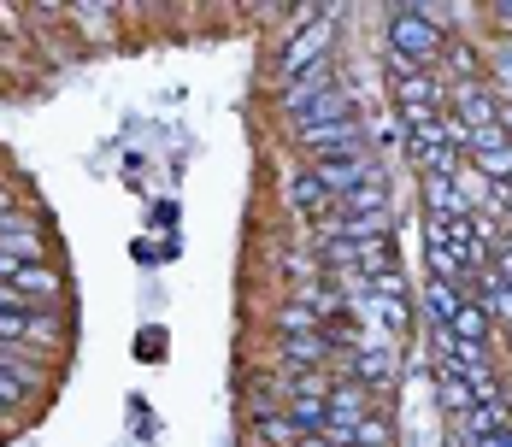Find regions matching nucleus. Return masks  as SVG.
I'll return each mask as SVG.
<instances>
[{"label": "nucleus", "mask_w": 512, "mask_h": 447, "mask_svg": "<svg viewBox=\"0 0 512 447\" xmlns=\"http://www.w3.org/2000/svg\"><path fill=\"white\" fill-rule=\"evenodd\" d=\"M389 53H401L407 65H430L436 53H442V30L418 12V6H395V18H389Z\"/></svg>", "instance_id": "nucleus-1"}, {"label": "nucleus", "mask_w": 512, "mask_h": 447, "mask_svg": "<svg viewBox=\"0 0 512 447\" xmlns=\"http://www.w3.org/2000/svg\"><path fill=\"white\" fill-rule=\"evenodd\" d=\"M330 36H336V18L324 12V18H307L295 36H289V48H283V83H295V77H307L312 65H324L330 59Z\"/></svg>", "instance_id": "nucleus-2"}, {"label": "nucleus", "mask_w": 512, "mask_h": 447, "mask_svg": "<svg viewBox=\"0 0 512 447\" xmlns=\"http://www.w3.org/2000/svg\"><path fill=\"white\" fill-rule=\"evenodd\" d=\"M301 136V148L324 165V159H359L365 153V124L359 118H342V124H307V130H295Z\"/></svg>", "instance_id": "nucleus-3"}, {"label": "nucleus", "mask_w": 512, "mask_h": 447, "mask_svg": "<svg viewBox=\"0 0 512 447\" xmlns=\"http://www.w3.org/2000/svg\"><path fill=\"white\" fill-rule=\"evenodd\" d=\"M0 253H12V259H24V265H42V253H48L42 224H36L30 212H0Z\"/></svg>", "instance_id": "nucleus-4"}, {"label": "nucleus", "mask_w": 512, "mask_h": 447, "mask_svg": "<svg viewBox=\"0 0 512 447\" xmlns=\"http://www.w3.org/2000/svg\"><path fill=\"white\" fill-rule=\"evenodd\" d=\"M448 106H454V118H460L465 130L477 136V130H495V106H501V100L471 77V83H454V100H448Z\"/></svg>", "instance_id": "nucleus-5"}, {"label": "nucleus", "mask_w": 512, "mask_h": 447, "mask_svg": "<svg viewBox=\"0 0 512 447\" xmlns=\"http://www.w3.org/2000/svg\"><path fill=\"white\" fill-rule=\"evenodd\" d=\"M312 177L324 183V195L336 200V195H348V189H359V183H371L377 177V165L359 153V159H324V165H312Z\"/></svg>", "instance_id": "nucleus-6"}, {"label": "nucleus", "mask_w": 512, "mask_h": 447, "mask_svg": "<svg viewBox=\"0 0 512 447\" xmlns=\"http://www.w3.org/2000/svg\"><path fill=\"white\" fill-rule=\"evenodd\" d=\"M395 106L401 112H448V100H442L430 71H401L395 77Z\"/></svg>", "instance_id": "nucleus-7"}, {"label": "nucleus", "mask_w": 512, "mask_h": 447, "mask_svg": "<svg viewBox=\"0 0 512 447\" xmlns=\"http://www.w3.org/2000/svg\"><path fill=\"white\" fill-rule=\"evenodd\" d=\"M330 336L318 330V336H283V359H289V371H324L330 365Z\"/></svg>", "instance_id": "nucleus-8"}, {"label": "nucleus", "mask_w": 512, "mask_h": 447, "mask_svg": "<svg viewBox=\"0 0 512 447\" xmlns=\"http://www.w3.org/2000/svg\"><path fill=\"white\" fill-rule=\"evenodd\" d=\"M436 336H442V342H477V348H483V342H489V312L477 306V295H465L460 312H454V324L436 330Z\"/></svg>", "instance_id": "nucleus-9"}, {"label": "nucleus", "mask_w": 512, "mask_h": 447, "mask_svg": "<svg viewBox=\"0 0 512 447\" xmlns=\"http://www.w3.org/2000/svg\"><path fill=\"white\" fill-rule=\"evenodd\" d=\"M0 371H12L24 389H42V383H48V365H42V353H30L24 342H0Z\"/></svg>", "instance_id": "nucleus-10"}, {"label": "nucleus", "mask_w": 512, "mask_h": 447, "mask_svg": "<svg viewBox=\"0 0 512 447\" xmlns=\"http://www.w3.org/2000/svg\"><path fill=\"white\" fill-rule=\"evenodd\" d=\"M324 89H336V77H330V59L324 65H312L307 77H295V83H283V112L295 118L301 106H312V100L324 95Z\"/></svg>", "instance_id": "nucleus-11"}, {"label": "nucleus", "mask_w": 512, "mask_h": 447, "mask_svg": "<svg viewBox=\"0 0 512 447\" xmlns=\"http://www.w3.org/2000/svg\"><path fill=\"white\" fill-rule=\"evenodd\" d=\"M342 118H354V100L342 95V89H324L312 106L295 112V130H307V124H342Z\"/></svg>", "instance_id": "nucleus-12"}, {"label": "nucleus", "mask_w": 512, "mask_h": 447, "mask_svg": "<svg viewBox=\"0 0 512 447\" xmlns=\"http://www.w3.org/2000/svg\"><path fill=\"white\" fill-rule=\"evenodd\" d=\"M336 212H348V218H371V212H389L383 177H371V183H359V189H348V195H336Z\"/></svg>", "instance_id": "nucleus-13"}, {"label": "nucleus", "mask_w": 512, "mask_h": 447, "mask_svg": "<svg viewBox=\"0 0 512 447\" xmlns=\"http://www.w3.org/2000/svg\"><path fill=\"white\" fill-rule=\"evenodd\" d=\"M365 418V389H359L354 377H336V389H330V424H359Z\"/></svg>", "instance_id": "nucleus-14"}, {"label": "nucleus", "mask_w": 512, "mask_h": 447, "mask_svg": "<svg viewBox=\"0 0 512 447\" xmlns=\"http://www.w3.org/2000/svg\"><path fill=\"white\" fill-rule=\"evenodd\" d=\"M12 289H24V295H36L42 306H48V300H59V289H65V283H59V271H53V265H18Z\"/></svg>", "instance_id": "nucleus-15"}, {"label": "nucleus", "mask_w": 512, "mask_h": 447, "mask_svg": "<svg viewBox=\"0 0 512 447\" xmlns=\"http://www.w3.org/2000/svg\"><path fill=\"white\" fill-rule=\"evenodd\" d=\"M442 406L454 412V424H460V418H471V406H477V400H471V383H465V371L454 365V359L442 365Z\"/></svg>", "instance_id": "nucleus-16"}, {"label": "nucleus", "mask_w": 512, "mask_h": 447, "mask_svg": "<svg viewBox=\"0 0 512 447\" xmlns=\"http://www.w3.org/2000/svg\"><path fill=\"white\" fill-rule=\"evenodd\" d=\"M289 424L301 436H324L330 430V400H289Z\"/></svg>", "instance_id": "nucleus-17"}, {"label": "nucleus", "mask_w": 512, "mask_h": 447, "mask_svg": "<svg viewBox=\"0 0 512 447\" xmlns=\"http://www.w3.org/2000/svg\"><path fill=\"white\" fill-rule=\"evenodd\" d=\"M277 330H283V336H318V330H324V318L312 312L307 300H289V306L277 312Z\"/></svg>", "instance_id": "nucleus-18"}, {"label": "nucleus", "mask_w": 512, "mask_h": 447, "mask_svg": "<svg viewBox=\"0 0 512 447\" xmlns=\"http://www.w3.org/2000/svg\"><path fill=\"white\" fill-rule=\"evenodd\" d=\"M295 400H330V389H336V377L330 371H289V383H283Z\"/></svg>", "instance_id": "nucleus-19"}, {"label": "nucleus", "mask_w": 512, "mask_h": 447, "mask_svg": "<svg viewBox=\"0 0 512 447\" xmlns=\"http://www.w3.org/2000/svg\"><path fill=\"white\" fill-rule=\"evenodd\" d=\"M254 436H259V442H271V447H301V442H307V436L289 424V412H271V418H259Z\"/></svg>", "instance_id": "nucleus-20"}, {"label": "nucleus", "mask_w": 512, "mask_h": 447, "mask_svg": "<svg viewBox=\"0 0 512 447\" xmlns=\"http://www.w3.org/2000/svg\"><path fill=\"white\" fill-rule=\"evenodd\" d=\"M465 171V153L448 142V148H430L424 159H418V177H460Z\"/></svg>", "instance_id": "nucleus-21"}, {"label": "nucleus", "mask_w": 512, "mask_h": 447, "mask_svg": "<svg viewBox=\"0 0 512 447\" xmlns=\"http://www.w3.org/2000/svg\"><path fill=\"white\" fill-rule=\"evenodd\" d=\"M460 289H454V283H436V277H430V318H436V330H448V324H454V312H460Z\"/></svg>", "instance_id": "nucleus-22"}, {"label": "nucleus", "mask_w": 512, "mask_h": 447, "mask_svg": "<svg viewBox=\"0 0 512 447\" xmlns=\"http://www.w3.org/2000/svg\"><path fill=\"white\" fill-rule=\"evenodd\" d=\"M324 183H318V177H312V171H301V177H289V206H301V212H318V206H324Z\"/></svg>", "instance_id": "nucleus-23"}, {"label": "nucleus", "mask_w": 512, "mask_h": 447, "mask_svg": "<svg viewBox=\"0 0 512 447\" xmlns=\"http://www.w3.org/2000/svg\"><path fill=\"white\" fill-rule=\"evenodd\" d=\"M71 24H77L83 36H95V42L106 36V12L101 6H71Z\"/></svg>", "instance_id": "nucleus-24"}, {"label": "nucleus", "mask_w": 512, "mask_h": 447, "mask_svg": "<svg viewBox=\"0 0 512 447\" xmlns=\"http://www.w3.org/2000/svg\"><path fill=\"white\" fill-rule=\"evenodd\" d=\"M24 395H30V389H24L12 371H0V418H12V412L24 406Z\"/></svg>", "instance_id": "nucleus-25"}, {"label": "nucleus", "mask_w": 512, "mask_h": 447, "mask_svg": "<svg viewBox=\"0 0 512 447\" xmlns=\"http://www.w3.org/2000/svg\"><path fill=\"white\" fill-rule=\"evenodd\" d=\"M495 77H501V95H495V100H507L512 95V42L495 48Z\"/></svg>", "instance_id": "nucleus-26"}, {"label": "nucleus", "mask_w": 512, "mask_h": 447, "mask_svg": "<svg viewBox=\"0 0 512 447\" xmlns=\"http://www.w3.org/2000/svg\"><path fill=\"white\" fill-rule=\"evenodd\" d=\"M495 124H501V130H507V136H512V95L501 100V106H495Z\"/></svg>", "instance_id": "nucleus-27"}, {"label": "nucleus", "mask_w": 512, "mask_h": 447, "mask_svg": "<svg viewBox=\"0 0 512 447\" xmlns=\"http://www.w3.org/2000/svg\"><path fill=\"white\" fill-rule=\"evenodd\" d=\"M495 24H501V30H512V0H507V6H495Z\"/></svg>", "instance_id": "nucleus-28"}, {"label": "nucleus", "mask_w": 512, "mask_h": 447, "mask_svg": "<svg viewBox=\"0 0 512 447\" xmlns=\"http://www.w3.org/2000/svg\"><path fill=\"white\" fill-rule=\"evenodd\" d=\"M0 212H12V195H6V189H0Z\"/></svg>", "instance_id": "nucleus-29"}, {"label": "nucleus", "mask_w": 512, "mask_h": 447, "mask_svg": "<svg viewBox=\"0 0 512 447\" xmlns=\"http://www.w3.org/2000/svg\"><path fill=\"white\" fill-rule=\"evenodd\" d=\"M254 447H271V442H259V436H254Z\"/></svg>", "instance_id": "nucleus-30"}]
</instances>
